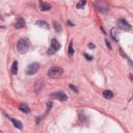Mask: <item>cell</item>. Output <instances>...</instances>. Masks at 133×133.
Returning <instances> with one entry per match:
<instances>
[{
    "label": "cell",
    "instance_id": "cell-1",
    "mask_svg": "<svg viewBox=\"0 0 133 133\" xmlns=\"http://www.w3.org/2000/svg\"><path fill=\"white\" fill-rule=\"evenodd\" d=\"M29 46H30V44H29L28 40L21 39L20 41L18 42V44H17V50H18L19 53L24 54V53H26L29 50Z\"/></svg>",
    "mask_w": 133,
    "mask_h": 133
},
{
    "label": "cell",
    "instance_id": "cell-2",
    "mask_svg": "<svg viewBox=\"0 0 133 133\" xmlns=\"http://www.w3.org/2000/svg\"><path fill=\"white\" fill-rule=\"evenodd\" d=\"M63 73H64V71H63L62 68L53 67V68H51L48 71V76H49V77H51V78H57V77H59L60 75H63Z\"/></svg>",
    "mask_w": 133,
    "mask_h": 133
},
{
    "label": "cell",
    "instance_id": "cell-3",
    "mask_svg": "<svg viewBox=\"0 0 133 133\" xmlns=\"http://www.w3.org/2000/svg\"><path fill=\"white\" fill-rule=\"evenodd\" d=\"M40 70V64L39 63H33V64H30L27 69H26V74L27 75H33L35 74L37 71Z\"/></svg>",
    "mask_w": 133,
    "mask_h": 133
},
{
    "label": "cell",
    "instance_id": "cell-4",
    "mask_svg": "<svg viewBox=\"0 0 133 133\" xmlns=\"http://www.w3.org/2000/svg\"><path fill=\"white\" fill-rule=\"evenodd\" d=\"M51 98H54V99H57V100H60V101H67L68 100V96L64 93V91H56V93H53L50 95Z\"/></svg>",
    "mask_w": 133,
    "mask_h": 133
},
{
    "label": "cell",
    "instance_id": "cell-5",
    "mask_svg": "<svg viewBox=\"0 0 133 133\" xmlns=\"http://www.w3.org/2000/svg\"><path fill=\"white\" fill-rule=\"evenodd\" d=\"M118 27L124 31H128L131 29V25L126 21V20H123V19H121V20L118 21Z\"/></svg>",
    "mask_w": 133,
    "mask_h": 133
},
{
    "label": "cell",
    "instance_id": "cell-6",
    "mask_svg": "<svg viewBox=\"0 0 133 133\" xmlns=\"http://www.w3.org/2000/svg\"><path fill=\"white\" fill-rule=\"evenodd\" d=\"M60 49V44L56 41L55 39H53L52 40V42H51V47H50V49H49V53L50 54H53V53H55L56 51H58Z\"/></svg>",
    "mask_w": 133,
    "mask_h": 133
},
{
    "label": "cell",
    "instance_id": "cell-7",
    "mask_svg": "<svg viewBox=\"0 0 133 133\" xmlns=\"http://www.w3.org/2000/svg\"><path fill=\"white\" fill-rule=\"evenodd\" d=\"M15 27L16 28H23V27H25V21L23 20L22 18L17 19V21L15 22Z\"/></svg>",
    "mask_w": 133,
    "mask_h": 133
},
{
    "label": "cell",
    "instance_id": "cell-8",
    "mask_svg": "<svg viewBox=\"0 0 133 133\" xmlns=\"http://www.w3.org/2000/svg\"><path fill=\"white\" fill-rule=\"evenodd\" d=\"M19 109H20L22 112H25V113H29V112H30L29 106H28L27 104H25V103H22L20 106H19Z\"/></svg>",
    "mask_w": 133,
    "mask_h": 133
},
{
    "label": "cell",
    "instance_id": "cell-9",
    "mask_svg": "<svg viewBox=\"0 0 133 133\" xmlns=\"http://www.w3.org/2000/svg\"><path fill=\"white\" fill-rule=\"evenodd\" d=\"M9 119H11V121H12V123L14 124L15 127H17V128H19V129H22V128H23L22 123H21L20 121H18V120H16V119H13V118H9Z\"/></svg>",
    "mask_w": 133,
    "mask_h": 133
},
{
    "label": "cell",
    "instance_id": "cell-10",
    "mask_svg": "<svg viewBox=\"0 0 133 133\" xmlns=\"http://www.w3.org/2000/svg\"><path fill=\"white\" fill-rule=\"evenodd\" d=\"M111 35H112L115 41H117V42L119 41V31H118L117 28H112L111 29Z\"/></svg>",
    "mask_w": 133,
    "mask_h": 133
},
{
    "label": "cell",
    "instance_id": "cell-11",
    "mask_svg": "<svg viewBox=\"0 0 133 133\" xmlns=\"http://www.w3.org/2000/svg\"><path fill=\"white\" fill-rule=\"evenodd\" d=\"M36 25L40 26V27H43V28H46V29H49V28H50L49 24H48L47 22H45V21H36Z\"/></svg>",
    "mask_w": 133,
    "mask_h": 133
},
{
    "label": "cell",
    "instance_id": "cell-12",
    "mask_svg": "<svg viewBox=\"0 0 133 133\" xmlns=\"http://www.w3.org/2000/svg\"><path fill=\"white\" fill-rule=\"evenodd\" d=\"M103 97L105 99H111L113 97V94L111 90H104L103 91Z\"/></svg>",
    "mask_w": 133,
    "mask_h": 133
},
{
    "label": "cell",
    "instance_id": "cell-13",
    "mask_svg": "<svg viewBox=\"0 0 133 133\" xmlns=\"http://www.w3.org/2000/svg\"><path fill=\"white\" fill-rule=\"evenodd\" d=\"M17 73H18V63H17V62H14V63H13V66H12V74L17 75Z\"/></svg>",
    "mask_w": 133,
    "mask_h": 133
},
{
    "label": "cell",
    "instance_id": "cell-14",
    "mask_svg": "<svg viewBox=\"0 0 133 133\" xmlns=\"http://www.w3.org/2000/svg\"><path fill=\"white\" fill-rule=\"evenodd\" d=\"M40 7H41L42 11H49V9L51 8V6H50L49 4H46V3H44V2H41Z\"/></svg>",
    "mask_w": 133,
    "mask_h": 133
},
{
    "label": "cell",
    "instance_id": "cell-15",
    "mask_svg": "<svg viewBox=\"0 0 133 133\" xmlns=\"http://www.w3.org/2000/svg\"><path fill=\"white\" fill-rule=\"evenodd\" d=\"M53 24H54V28H55V31H56V32H60V31H62V26H60L59 23L54 22Z\"/></svg>",
    "mask_w": 133,
    "mask_h": 133
},
{
    "label": "cell",
    "instance_id": "cell-16",
    "mask_svg": "<svg viewBox=\"0 0 133 133\" xmlns=\"http://www.w3.org/2000/svg\"><path fill=\"white\" fill-rule=\"evenodd\" d=\"M85 3H86V1H85V0H80V1L77 3V5H76V6H77V8H82L84 5H85Z\"/></svg>",
    "mask_w": 133,
    "mask_h": 133
},
{
    "label": "cell",
    "instance_id": "cell-17",
    "mask_svg": "<svg viewBox=\"0 0 133 133\" xmlns=\"http://www.w3.org/2000/svg\"><path fill=\"white\" fill-rule=\"evenodd\" d=\"M68 52H69V55H70V56H72V55L74 54V50H73V43H72V42H71L70 45H69V50H68Z\"/></svg>",
    "mask_w": 133,
    "mask_h": 133
},
{
    "label": "cell",
    "instance_id": "cell-18",
    "mask_svg": "<svg viewBox=\"0 0 133 133\" xmlns=\"http://www.w3.org/2000/svg\"><path fill=\"white\" fill-rule=\"evenodd\" d=\"M83 55L86 57V59H87V60H91V59H93V56H89V55H88V54H86V53H84Z\"/></svg>",
    "mask_w": 133,
    "mask_h": 133
},
{
    "label": "cell",
    "instance_id": "cell-19",
    "mask_svg": "<svg viewBox=\"0 0 133 133\" xmlns=\"http://www.w3.org/2000/svg\"><path fill=\"white\" fill-rule=\"evenodd\" d=\"M70 87H71V88H72V89H74V90H75V91H76V93H77V91H78V89H77V88H76V87H75V86H73V85H72V84H71V85H70Z\"/></svg>",
    "mask_w": 133,
    "mask_h": 133
},
{
    "label": "cell",
    "instance_id": "cell-20",
    "mask_svg": "<svg viewBox=\"0 0 133 133\" xmlns=\"http://www.w3.org/2000/svg\"><path fill=\"white\" fill-rule=\"evenodd\" d=\"M88 47H89V48H95V45H94V44H89Z\"/></svg>",
    "mask_w": 133,
    "mask_h": 133
},
{
    "label": "cell",
    "instance_id": "cell-21",
    "mask_svg": "<svg viewBox=\"0 0 133 133\" xmlns=\"http://www.w3.org/2000/svg\"><path fill=\"white\" fill-rule=\"evenodd\" d=\"M106 45H107V46H108V47H109V48H111V46H110V44H109V43H108V41H106Z\"/></svg>",
    "mask_w": 133,
    "mask_h": 133
}]
</instances>
